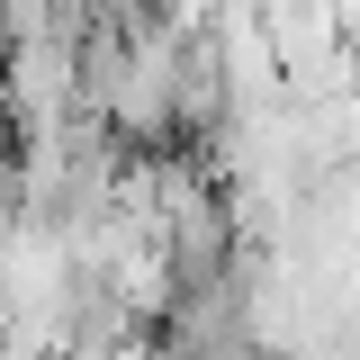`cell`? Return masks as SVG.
Here are the masks:
<instances>
[{"instance_id": "1", "label": "cell", "mask_w": 360, "mask_h": 360, "mask_svg": "<svg viewBox=\"0 0 360 360\" xmlns=\"http://www.w3.org/2000/svg\"><path fill=\"white\" fill-rule=\"evenodd\" d=\"M153 324H162V360H270L262 315H252V297L234 279L189 288V297H162Z\"/></svg>"}]
</instances>
